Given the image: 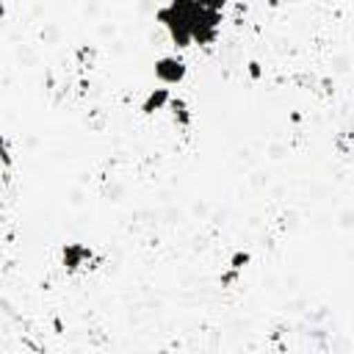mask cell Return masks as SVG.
Listing matches in <instances>:
<instances>
[{
  "label": "cell",
  "instance_id": "52a82bcc",
  "mask_svg": "<svg viewBox=\"0 0 354 354\" xmlns=\"http://www.w3.org/2000/svg\"><path fill=\"white\" fill-rule=\"evenodd\" d=\"M3 14H6V6H3V3H0V17H3Z\"/></svg>",
  "mask_w": 354,
  "mask_h": 354
},
{
  "label": "cell",
  "instance_id": "7a4b0ae2",
  "mask_svg": "<svg viewBox=\"0 0 354 354\" xmlns=\"http://www.w3.org/2000/svg\"><path fill=\"white\" fill-rule=\"evenodd\" d=\"M155 75L166 86H174V83H180L185 77V64L177 55H163V58L155 61Z\"/></svg>",
  "mask_w": 354,
  "mask_h": 354
},
{
  "label": "cell",
  "instance_id": "277c9868",
  "mask_svg": "<svg viewBox=\"0 0 354 354\" xmlns=\"http://www.w3.org/2000/svg\"><path fill=\"white\" fill-rule=\"evenodd\" d=\"M86 257H88V252H86L83 246H66V249H64V263H66L69 268H77L80 260H86Z\"/></svg>",
  "mask_w": 354,
  "mask_h": 354
},
{
  "label": "cell",
  "instance_id": "6da1fadb",
  "mask_svg": "<svg viewBox=\"0 0 354 354\" xmlns=\"http://www.w3.org/2000/svg\"><path fill=\"white\" fill-rule=\"evenodd\" d=\"M196 6H199V0H169V6H163L158 11V22L169 30V36L177 47L191 44V17H194Z\"/></svg>",
  "mask_w": 354,
  "mask_h": 354
},
{
  "label": "cell",
  "instance_id": "8992f818",
  "mask_svg": "<svg viewBox=\"0 0 354 354\" xmlns=\"http://www.w3.org/2000/svg\"><path fill=\"white\" fill-rule=\"evenodd\" d=\"M246 260H249V254H235L232 257V268H243L241 263H246Z\"/></svg>",
  "mask_w": 354,
  "mask_h": 354
},
{
  "label": "cell",
  "instance_id": "5b68a950",
  "mask_svg": "<svg viewBox=\"0 0 354 354\" xmlns=\"http://www.w3.org/2000/svg\"><path fill=\"white\" fill-rule=\"evenodd\" d=\"M202 8H210V11H221L227 6V0H199Z\"/></svg>",
  "mask_w": 354,
  "mask_h": 354
},
{
  "label": "cell",
  "instance_id": "3957f363",
  "mask_svg": "<svg viewBox=\"0 0 354 354\" xmlns=\"http://www.w3.org/2000/svg\"><path fill=\"white\" fill-rule=\"evenodd\" d=\"M169 100H171V94H169V88H155L147 100H144V105H141V111L144 113H152V111H160V108H166L169 105Z\"/></svg>",
  "mask_w": 354,
  "mask_h": 354
}]
</instances>
